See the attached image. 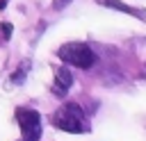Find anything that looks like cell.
I'll return each mask as SVG.
<instances>
[{
	"mask_svg": "<svg viewBox=\"0 0 146 141\" xmlns=\"http://www.w3.org/2000/svg\"><path fill=\"white\" fill-rule=\"evenodd\" d=\"M71 84H73V75H71V70H68L66 66H57V68H55L52 93H55V96H59V98H64V96L68 93Z\"/></svg>",
	"mask_w": 146,
	"mask_h": 141,
	"instance_id": "obj_4",
	"label": "cell"
},
{
	"mask_svg": "<svg viewBox=\"0 0 146 141\" xmlns=\"http://www.w3.org/2000/svg\"><path fill=\"white\" fill-rule=\"evenodd\" d=\"M57 57L68 64V66H75V68H91L96 64V52L87 45V43H80V41H71V43H64L59 50H57Z\"/></svg>",
	"mask_w": 146,
	"mask_h": 141,
	"instance_id": "obj_2",
	"label": "cell"
},
{
	"mask_svg": "<svg viewBox=\"0 0 146 141\" xmlns=\"http://www.w3.org/2000/svg\"><path fill=\"white\" fill-rule=\"evenodd\" d=\"M98 5H103V7H112V9H119V11H123V14L141 16V11H137L135 7H128V5H123L121 0H98Z\"/></svg>",
	"mask_w": 146,
	"mask_h": 141,
	"instance_id": "obj_5",
	"label": "cell"
},
{
	"mask_svg": "<svg viewBox=\"0 0 146 141\" xmlns=\"http://www.w3.org/2000/svg\"><path fill=\"white\" fill-rule=\"evenodd\" d=\"M50 123L64 132H73V134H80V132H89V123H87V116L82 111L80 105L75 102H64L59 109L52 111L50 116Z\"/></svg>",
	"mask_w": 146,
	"mask_h": 141,
	"instance_id": "obj_1",
	"label": "cell"
},
{
	"mask_svg": "<svg viewBox=\"0 0 146 141\" xmlns=\"http://www.w3.org/2000/svg\"><path fill=\"white\" fill-rule=\"evenodd\" d=\"M5 5H7V0H0V11L5 9Z\"/></svg>",
	"mask_w": 146,
	"mask_h": 141,
	"instance_id": "obj_9",
	"label": "cell"
},
{
	"mask_svg": "<svg viewBox=\"0 0 146 141\" xmlns=\"http://www.w3.org/2000/svg\"><path fill=\"white\" fill-rule=\"evenodd\" d=\"M2 36H5V39L11 36V25H9V23H2Z\"/></svg>",
	"mask_w": 146,
	"mask_h": 141,
	"instance_id": "obj_8",
	"label": "cell"
},
{
	"mask_svg": "<svg viewBox=\"0 0 146 141\" xmlns=\"http://www.w3.org/2000/svg\"><path fill=\"white\" fill-rule=\"evenodd\" d=\"M27 70H30V61H23V64H21V68H16V70L11 73V82H14V84H23V82H25Z\"/></svg>",
	"mask_w": 146,
	"mask_h": 141,
	"instance_id": "obj_6",
	"label": "cell"
},
{
	"mask_svg": "<svg viewBox=\"0 0 146 141\" xmlns=\"http://www.w3.org/2000/svg\"><path fill=\"white\" fill-rule=\"evenodd\" d=\"M68 2H73V0H52V7H55V9H64Z\"/></svg>",
	"mask_w": 146,
	"mask_h": 141,
	"instance_id": "obj_7",
	"label": "cell"
},
{
	"mask_svg": "<svg viewBox=\"0 0 146 141\" xmlns=\"http://www.w3.org/2000/svg\"><path fill=\"white\" fill-rule=\"evenodd\" d=\"M16 121L21 125L23 141H39L41 139V116H39V111L27 109V107H18Z\"/></svg>",
	"mask_w": 146,
	"mask_h": 141,
	"instance_id": "obj_3",
	"label": "cell"
}]
</instances>
